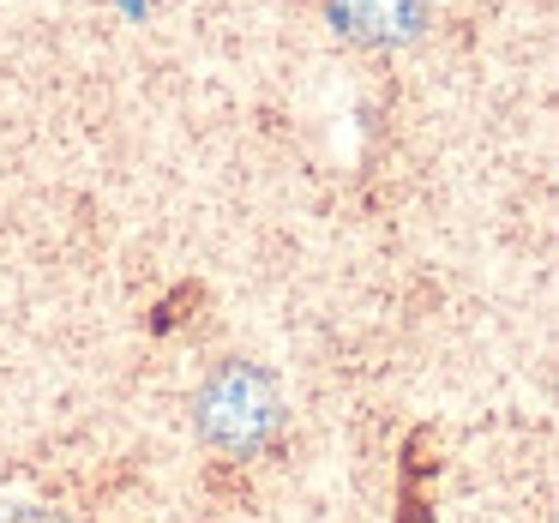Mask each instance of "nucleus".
Instances as JSON below:
<instances>
[{
	"label": "nucleus",
	"instance_id": "3",
	"mask_svg": "<svg viewBox=\"0 0 559 523\" xmlns=\"http://www.w3.org/2000/svg\"><path fill=\"white\" fill-rule=\"evenodd\" d=\"M0 523H67V518L49 506H0Z\"/></svg>",
	"mask_w": 559,
	"mask_h": 523
},
{
	"label": "nucleus",
	"instance_id": "2",
	"mask_svg": "<svg viewBox=\"0 0 559 523\" xmlns=\"http://www.w3.org/2000/svg\"><path fill=\"white\" fill-rule=\"evenodd\" d=\"M325 19L355 49H403L427 31V0H325Z\"/></svg>",
	"mask_w": 559,
	"mask_h": 523
},
{
	"label": "nucleus",
	"instance_id": "1",
	"mask_svg": "<svg viewBox=\"0 0 559 523\" xmlns=\"http://www.w3.org/2000/svg\"><path fill=\"white\" fill-rule=\"evenodd\" d=\"M283 421V391L265 367L229 361L199 391V433L223 451H259Z\"/></svg>",
	"mask_w": 559,
	"mask_h": 523
}]
</instances>
